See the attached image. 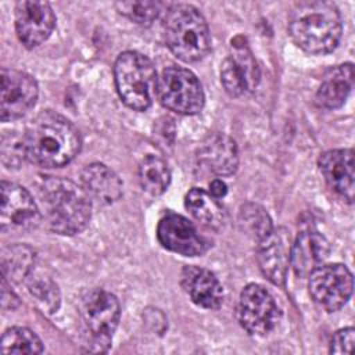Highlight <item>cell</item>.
I'll use <instances>...</instances> for the list:
<instances>
[{
	"mask_svg": "<svg viewBox=\"0 0 355 355\" xmlns=\"http://www.w3.org/2000/svg\"><path fill=\"white\" fill-rule=\"evenodd\" d=\"M22 144L25 158L31 162L43 168H58L78 155L82 139L69 119L49 110L28 125Z\"/></svg>",
	"mask_w": 355,
	"mask_h": 355,
	"instance_id": "cell-1",
	"label": "cell"
},
{
	"mask_svg": "<svg viewBox=\"0 0 355 355\" xmlns=\"http://www.w3.org/2000/svg\"><path fill=\"white\" fill-rule=\"evenodd\" d=\"M40 208L47 227L72 236L85 230L92 216V198L72 180L46 178L39 186Z\"/></svg>",
	"mask_w": 355,
	"mask_h": 355,
	"instance_id": "cell-2",
	"label": "cell"
},
{
	"mask_svg": "<svg viewBox=\"0 0 355 355\" xmlns=\"http://www.w3.org/2000/svg\"><path fill=\"white\" fill-rule=\"evenodd\" d=\"M341 31L338 8L330 1H300L288 17V32L293 42L309 54L333 51L340 42Z\"/></svg>",
	"mask_w": 355,
	"mask_h": 355,
	"instance_id": "cell-3",
	"label": "cell"
},
{
	"mask_svg": "<svg viewBox=\"0 0 355 355\" xmlns=\"http://www.w3.org/2000/svg\"><path fill=\"white\" fill-rule=\"evenodd\" d=\"M164 31L168 47L182 61H198L209 51L211 36L207 21L190 4L172 6L166 12Z\"/></svg>",
	"mask_w": 355,
	"mask_h": 355,
	"instance_id": "cell-4",
	"label": "cell"
},
{
	"mask_svg": "<svg viewBox=\"0 0 355 355\" xmlns=\"http://www.w3.org/2000/svg\"><path fill=\"white\" fill-rule=\"evenodd\" d=\"M119 97L132 110H147L157 94V72L150 58L137 51H125L114 65Z\"/></svg>",
	"mask_w": 355,
	"mask_h": 355,
	"instance_id": "cell-5",
	"label": "cell"
},
{
	"mask_svg": "<svg viewBox=\"0 0 355 355\" xmlns=\"http://www.w3.org/2000/svg\"><path fill=\"white\" fill-rule=\"evenodd\" d=\"M79 313L89 351L105 352L119 322L121 308L116 297L103 288L89 290L80 298Z\"/></svg>",
	"mask_w": 355,
	"mask_h": 355,
	"instance_id": "cell-6",
	"label": "cell"
},
{
	"mask_svg": "<svg viewBox=\"0 0 355 355\" xmlns=\"http://www.w3.org/2000/svg\"><path fill=\"white\" fill-rule=\"evenodd\" d=\"M157 93L164 107L182 115L198 114L204 107V92L197 76L182 67H168L158 79Z\"/></svg>",
	"mask_w": 355,
	"mask_h": 355,
	"instance_id": "cell-7",
	"label": "cell"
},
{
	"mask_svg": "<svg viewBox=\"0 0 355 355\" xmlns=\"http://www.w3.org/2000/svg\"><path fill=\"white\" fill-rule=\"evenodd\" d=\"M308 286L313 301L327 312H334L352 294V275L343 263L320 265L309 275Z\"/></svg>",
	"mask_w": 355,
	"mask_h": 355,
	"instance_id": "cell-8",
	"label": "cell"
},
{
	"mask_svg": "<svg viewBox=\"0 0 355 355\" xmlns=\"http://www.w3.org/2000/svg\"><path fill=\"white\" fill-rule=\"evenodd\" d=\"M237 318L245 331L252 336H265L275 329L280 311L270 293L259 284H248L240 294Z\"/></svg>",
	"mask_w": 355,
	"mask_h": 355,
	"instance_id": "cell-9",
	"label": "cell"
},
{
	"mask_svg": "<svg viewBox=\"0 0 355 355\" xmlns=\"http://www.w3.org/2000/svg\"><path fill=\"white\" fill-rule=\"evenodd\" d=\"M0 226L3 232L21 234L33 230L40 219V208L29 191L11 182H1Z\"/></svg>",
	"mask_w": 355,
	"mask_h": 355,
	"instance_id": "cell-10",
	"label": "cell"
},
{
	"mask_svg": "<svg viewBox=\"0 0 355 355\" xmlns=\"http://www.w3.org/2000/svg\"><path fill=\"white\" fill-rule=\"evenodd\" d=\"M37 100V83L26 72L17 69L1 71L0 118L3 122L24 116Z\"/></svg>",
	"mask_w": 355,
	"mask_h": 355,
	"instance_id": "cell-11",
	"label": "cell"
},
{
	"mask_svg": "<svg viewBox=\"0 0 355 355\" xmlns=\"http://www.w3.org/2000/svg\"><path fill=\"white\" fill-rule=\"evenodd\" d=\"M157 239L166 250L184 257L202 255L211 247V241L201 236L189 219L178 214H168L159 220Z\"/></svg>",
	"mask_w": 355,
	"mask_h": 355,
	"instance_id": "cell-12",
	"label": "cell"
},
{
	"mask_svg": "<svg viewBox=\"0 0 355 355\" xmlns=\"http://www.w3.org/2000/svg\"><path fill=\"white\" fill-rule=\"evenodd\" d=\"M55 26V15L46 1L22 0L15 6V31L19 42L33 49L49 39Z\"/></svg>",
	"mask_w": 355,
	"mask_h": 355,
	"instance_id": "cell-13",
	"label": "cell"
},
{
	"mask_svg": "<svg viewBox=\"0 0 355 355\" xmlns=\"http://www.w3.org/2000/svg\"><path fill=\"white\" fill-rule=\"evenodd\" d=\"M259 68L244 43H233L230 55L220 68V82L232 97L252 92L259 83Z\"/></svg>",
	"mask_w": 355,
	"mask_h": 355,
	"instance_id": "cell-14",
	"label": "cell"
},
{
	"mask_svg": "<svg viewBox=\"0 0 355 355\" xmlns=\"http://www.w3.org/2000/svg\"><path fill=\"white\" fill-rule=\"evenodd\" d=\"M290 234L286 229H272L258 241V263L265 277L273 284L282 286L286 280L290 262Z\"/></svg>",
	"mask_w": 355,
	"mask_h": 355,
	"instance_id": "cell-15",
	"label": "cell"
},
{
	"mask_svg": "<svg viewBox=\"0 0 355 355\" xmlns=\"http://www.w3.org/2000/svg\"><path fill=\"white\" fill-rule=\"evenodd\" d=\"M319 168L327 184L349 204L354 201V150H329L319 158Z\"/></svg>",
	"mask_w": 355,
	"mask_h": 355,
	"instance_id": "cell-16",
	"label": "cell"
},
{
	"mask_svg": "<svg viewBox=\"0 0 355 355\" xmlns=\"http://www.w3.org/2000/svg\"><path fill=\"white\" fill-rule=\"evenodd\" d=\"M198 162L218 176H230L239 165L236 141L223 135L212 133L200 144L197 151Z\"/></svg>",
	"mask_w": 355,
	"mask_h": 355,
	"instance_id": "cell-17",
	"label": "cell"
},
{
	"mask_svg": "<svg viewBox=\"0 0 355 355\" xmlns=\"http://www.w3.org/2000/svg\"><path fill=\"white\" fill-rule=\"evenodd\" d=\"M180 284L191 301L207 309H218L223 301V288L216 276L200 266L187 265L180 275Z\"/></svg>",
	"mask_w": 355,
	"mask_h": 355,
	"instance_id": "cell-18",
	"label": "cell"
},
{
	"mask_svg": "<svg viewBox=\"0 0 355 355\" xmlns=\"http://www.w3.org/2000/svg\"><path fill=\"white\" fill-rule=\"evenodd\" d=\"M329 241L318 232H302L290 251V263L298 277L309 276L329 257Z\"/></svg>",
	"mask_w": 355,
	"mask_h": 355,
	"instance_id": "cell-19",
	"label": "cell"
},
{
	"mask_svg": "<svg viewBox=\"0 0 355 355\" xmlns=\"http://www.w3.org/2000/svg\"><path fill=\"white\" fill-rule=\"evenodd\" d=\"M85 191L97 204L108 205L122 196V182L107 165L94 162L86 165L80 173Z\"/></svg>",
	"mask_w": 355,
	"mask_h": 355,
	"instance_id": "cell-20",
	"label": "cell"
},
{
	"mask_svg": "<svg viewBox=\"0 0 355 355\" xmlns=\"http://www.w3.org/2000/svg\"><path fill=\"white\" fill-rule=\"evenodd\" d=\"M354 86V67L351 62L329 69L318 89L315 101L319 107L333 110L341 107Z\"/></svg>",
	"mask_w": 355,
	"mask_h": 355,
	"instance_id": "cell-21",
	"label": "cell"
},
{
	"mask_svg": "<svg viewBox=\"0 0 355 355\" xmlns=\"http://www.w3.org/2000/svg\"><path fill=\"white\" fill-rule=\"evenodd\" d=\"M184 205L198 222L209 227H219L225 220V214L218 198L212 197L202 189L193 187L186 194Z\"/></svg>",
	"mask_w": 355,
	"mask_h": 355,
	"instance_id": "cell-22",
	"label": "cell"
},
{
	"mask_svg": "<svg viewBox=\"0 0 355 355\" xmlns=\"http://www.w3.org/2000/svg\"><path fill=\"white\" fill-rule=\"evenodd\" d=\"M139 180L147 193L153 196L162 194L171 182L166 162L155 155L144 157L139 165Z\"/></svg>",
	"mask_w": 355,
	"mask_h": 355,
	"instance_id": "cell-23",
	"label": "cell"
},
{
	"mask_svg": "<svg viewBox=\"0 0 355 355\" xmlns=\"http://www.w3.org/2000/svg\"><path fill=\"white\" fill-rule=\"evenodd\" d=\"M1 265L6 279L21 282L33 269L35 252L26 245H12L3 251Z\"/></svg>",
	"mask_w": 355,
	"mask_h": 355,
	"instance_id": "cell-24",
	"label": "cell"
},
{
	"mask_svg": "<svg viewBox=\"0 0 355 355\" xmlns=\"http://www.w3.org/2000/svg\"><path fill=\"white\" fill-rule=\"evenodd\" d=\"M42 351L40 338L26 327H11L1 337L3 354H40Z\"/></svg>",
	"mask_w": 355,
	"mask_h": 355,
	"instance_id": "cell-25",
	"label": "cell"
},
{
	"mask_svg": "<svg viewBox=\"0 0 355 355\" xmlns=\"http://www.w3.org/2000/svg\"><path fill=\"white\" fill-rule=\"evenodd\" d=\"M239 220L243 230L257 241H261L273 229L269 215L257 204L243 205L239 214Z\"/></svg>",
	"mask_w": 355,
	"mask_h": 355,
	"instance_id": "cell-26",
	"label": "cell"
},
{
	"mask_svg": "<svg viewBox=\"0 0 355 355\" xmlns=\"http://www.w3.org/2000/svg\"><path fill=\"white\" fill-rule=\"evenodd\" d=\"M121 14L140 25H150L159 12L161 3L157 1H122L116 3Z\"/></svg>",
	"mask_w": 355,
	"mask_h": 355,
	"instance_id": "cell-27",
	"label": "cell"
},
{
	"mask_svg": "<svg viewBox=\"0 0 355 355\" xmlns=\"http://www.w3.org/2000/svg\"><path fill=\"white\" fill-rule=\"evenodd\" d=\"M29 288L31 293L40 301L44 304V308L49 309V312H54L58 308V302H60V294L57 290V286L49 280V279H32V282L29 283Z\"/></svg>",
	"mask_w": 355,
	"mask_h": 355,
	"instance_id": "cell-28",
	"label": "cell"
},
{
	"mask_svg": "<svg viewBox=\"0 0 355 355\" xmlns=\"http://www.w3.org/2000/svg\"><path fill=\"white\" fill-rule=\"evenodd\" d=\"M355 341V330L352 327H345L338 330L330 341L331 354H351Z\"/></svg>",
	"mask_w": 355,
	"mask_h": 355,
	"instance_id": "cell-29",
	"label": "cell"
},
{
	"mask_svg": "<svg viewBox=\"0 0 355 355\" xmlns=\"http://www.w3.org/2000/svg\"><path fill=\"white\" fill-rule=\"evenodd\" d=\"M227 193V186L220 179H215L209 184V194L215 198H220Z\"/></svg>",
	"mask_w": 355,
	"mask_h": 355,
	"instance_id": "cell-30",
	"label": "cell"
}]
</instances>
